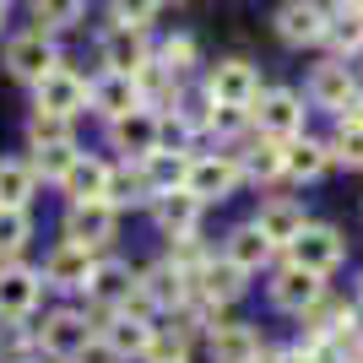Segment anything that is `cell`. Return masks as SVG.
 <instances>
[{
  "label": "cell",
  "mask_w": 363,
  "mask_h": 363,
  "mask_svg": "<svg viewBox=\"0 0 363 363\" xmlns=\"http://www.w3.org/2000/svg\"><path fill=\"white\" fill-rule=\"evenodd\" d=\"M190 65H196V38H184V33H179V38H168V44H163V71L184 76Z\"/></svg>",
  "instance_id": "obj_36"
},
{
  "label": "cell",
  "mask_w": 363,
  "mask_h": 363,
  "mask_svg": "<svg viewBox=\"0 0 363 363\" xmlns=\"http://www.w3.org/2000/svg\"><path fill=\"white\" fill-rule=\"evenodd\" d=\"M130 293H136V277H130L125 260H98V266H92V282H87V298L92 303H104L108 315H114V309H125Z\"/></svg>",
  "instance_id": "obj_15"
},
{
  "label": "cell",
  "mask_w": 363,
  "mask_h": 363,
  "mask_svg": "<svg viewBox=\"0 0 363 363\" xmlns=\"http://www.w3.org/2000/svg\"><path fill=\"white\" fill-rule=\"evenodd\" d=\"M250 114L260 120V136H272V141H293V136L303 130V104L293 98L288 87H272V92H260Z\"/></svg>",
  "instance_id": "obj_4"
},
{
  "label": "cell",
  "mask_w": 363,
  "mask_h": 363,
  "mask_svg": "<svg viewBox=\"0 0 363 363\" xmlns=\"http://www.w3.org/2000/svg\"><path fill=\"white\" fill-rule=\"evenodd\" d=\"M0 11H6V0H0Z\"/></svg>",
  "instance_id": "obj_39"
},
{
  "label": "cell",
  "mask_w": 363,
  "mask_h": 363,
  "mask_svg": "<svg viewBox=\"0 0 363 363\" xmlns=\"http://www.w3.org/2000/svg\"><path fill=\"white\" fill-rule=\"evenodd\" d=\"M358 76L347 71V65H320L315 82H309V98H315L320 108H336V114H347V108H358Z\"/></svg>",
  "instance_id": "obj_14"
},
{
  "label": "cell",
  "mask_w": 363,
  "mask_h": 363,
  "mask_svg": "<svg viewBox=\"0 0 363 363\" xmlns=\"http://www.w3.org/2000/svg\"><path fill=\"white\" fill-rule=\"evenodd\" d=\"M233 184H239V157H233V152H217V157H190L184 190H190L201 206H206V201H223Z\"/></svg>",
  "instance_id": "obj_3"
},
{
  "label": "cell",
  "mask_w": 363,
  "mask_h": 363,
  "mask_svg": "<svg viewBox=\"0 0 363 363\" xmlns=\"http://www.w3.org/2000/svg\"><path fill=\"white\" fill-rule=\"evenodd\" d=\"M104 342H108V352H141V358H147L152 325H147V320H136V315H114L104 325Z\"/></svg>",
  "instance_id": "obj_25"
},
{
  "label": "cell",
  "mask_w": 363,
  "mask_h": 363,
  "mask_svg": "<svg viewBox=\"0 0 363 363\" xmlns=\"http://www.w3.org/2000/svg\"><path fill=\"white\" fill-rule=\"evenodd\" d=\"M33 174L28 163H11V157H0V206H11V212H28L33 201Z\"/></svg>",
  "instance_id": "obj_26"
},
{
  "label": "cell",
  "mask_w": 363,
  "mask_h": 363,
  "mask_svg": "<svg viewBox=\"0 0 363 363\" xmlns=\"http://www.w3.org/2000/svg\"><path fill=\"white\" fill-rule=\"evenodd\" d=\"M141 174H147V184H152V196H174V190H184V174H190V157H184L179 147L174 152H152L147 157V168H141Z\"/></svg>",
  "instance_id": "obj_23"
},
{
  "label": "cell",
  "mask_w": 363,
  "mask_h": 363,
  "mask_svg": "<svg viewBox=\"0 0 363 363\" xmlns=\"http://www.w3.org/2000/svg\"><path fill=\"white\" fill-rule=\"evenodd\" d=\"M255 363H266V358H255Z\"/></svg>",
  "instance_id": "obj_40"
},
{
  "label": "cell",
  "mask_w": 363,
  "mask_h": 363,
  "mask_svg": "<svg viewBox=\"0 0 363 363\" xmlns=\"http://www.w3.org/2000/svg\"><path fill=\"white\" fill-rule=\"evenodd\" d=\"M244 168H250V174H255V179H277V174H282V141H255V147L244 152Z\"/></svg>",
  "instance_id": "obj_32"
},
{
  "label": "cell",
  "mask_w": 363,
  "mask_h": 363,
  "mask_svg": "<svg viewBox=\"0 0 363 363\" xmlns=\"http://www.w3.org/2000/svg\"><path fill=\"white\" fill-rule=\"evenodd\" d=\"M87 104L98 108V114H108V120H120V114H130V108H141V92H136V76H120L108 71L104 82H92Z\"/></svg>",
  "instance_id": "obj_17"
},
{
  "label": "cell",
  "mask_w": 363,
  "mask_h": 363,
  "mask_svg": "<svg viewBox=\"0 0 363 363\" xmlns=\"http://www.w3.org/2000/svg\"><path fill=\"white\" fill-rule=\"evenodd\" d=\"M114 147H120L125 157H141V163H147L152 152L163 147V120H157L152 108H130V114H120V120H114Z\"/></svg>",
  "instance_id": "obj_10"
},
{
  "label": "cell",
  "mask_w": 363,
  "mask_h": 363,
  "mask_svg": "<svg viewBox=\"0 0 363 363\" xmlns=\"http://www.w3.org/2000/svg\"><path fill=\"white\" fill-rule=\"evenodd\" d=\"M114 206L108 201H71V212H65V239L82 244V250H98V244L114 239Z\"/></svg>",
  "instance_id": "obj_6"
},
{
  "label": "cell",
  "mask_w": 363,
  "mask_h": 363,
  "mask_svg": "<svg viewBox=\"0 0 363 363\" xmlns=\"http://www.w3.org/2000/svg\"><path fill=\"white\" fill-rule=\"evenodd\" d=\"M255 228L272 239V250H288L309 223H303V206H298V201H266L260 217H255Z\"/></svg>",
  "instance_id": "obj_16"
},
{
  "label": "cell",
  "mask_w": 363,
  "mask_h": 363,
  "mask_svg": "<svg viewBox=\"0 0 363 363\" xmlns=\"http://www.w3.org/2000/svg\"><path fill=\"white\" fill-rule=\"evenodd\" d=\"M282 174H293V179H320V174H325V147L293 136L288 147H282Z\"/></svg>",
  "instance_id": "obj_27"
},
{
  "label": "cell",
  "mask_w": 363,
  "mask_h": 363,
  "mask_svg": "<svg viewBox=\"0 0 363 363\" xmlns=\"http://www.w3.org/2000/svg\"><path fill=\"white\" fill-rule=\"evenodd\" d=\"M157 6H163V0H114V22H120V28H147L152 16H157Z\"/></svg>",
  "instance_id": "obj_35"
},
{
  "label": "cell",
  "mask_w": 363,
  "mask_h": 363,
  "mask_svg": "<svg viewBox=\"0 0 363 363\" xmlns=\"http://www.w3.org/2000/svg\"><path fill=\"white\" fill-rule=\"evenodd\" d=\"M92 266H98L92 250H82V244L65 239L60 250L44 260V288H87V282H92Z\"/></svg>",
  "instance_id": "obj_13"
},
{
  "label": "cell",
  "mask_w": 363,
  "mask_h": 363,
  "mask_svg": "<svg viewBox=\"0 0 363 363\" xmlns=\"http://www.w3.org/2000/svg\"><path fill=\"white\" fill-rule=\"evenodd\" d=\"M196 223H201V201L190 190H174V196L157 201V228L168 239H196Z\"/></svg>",
  "instance_id": "obj_20"
},
{
  "label": "cell",
  "mask_w": 363,
  "mask_h": 363,
  "mask_svg": "<svg viewBox=\"0 0 363 363\" xmlns=\"http://www.w3.org/2000/svg\"><path fill=\"white\" fill-rule=\"evenodd\" d=\"M28 141L33 147H60V141H71V120H60V114H33Z\"/></svg>",
  "instance_id": "obj_33"
},
{
  "label": "cell",
  "mask_w": 363,
  "mask_h": 363,
  "mask_svg": "<svg viewBox=\"0 0 363 363\" xmlns=\"http://www.w3.org/2000/svg\"><path fill=\"white\" fill-rule=\"evenodd\" d=\"M76 163V141H60V147H33V174H44V179H65V168Z\"/></svg>",
  "instance_id": "obj_31"
},
{
  "label": "cell",
  "mask_w": 363,
  "mask_h": 363,
  "mask_svg": "<svg viewBox=\"0 0 363 363\" xmlns=\"http://www.w3.org/2000/svg\"><path fill=\"white\" fill-rule=\"evenodd\" d=\"M325 152L347 168H363V114H342V125H336V136H331Z\"/></svg>",
  "instance_id": "obj_28"
},
{
  "label": "cell",
  "mask_w": 363,
  "mask_h": 363,
  "mask_svg": "<svg viewBox=\"0 0 363 363\" xmlns=\"http://www.w3.org/2000/svg\"><path fill=\"white\" fill-rule=\"evenodd\" d=\"M55 65H60V55H55V44H49L44 33H22V38L6 44V71H11L16 82H33V87H38Z\"/></svg>",
  "instance_id": "obj_5"
},
{
  "label": "cell",
  "mask_w": 363,
  "mask_h": 363,
  "mask_svg": "<svg viewBox=\"0 0 363 363\" xmlns=\"http://www.w3.org/2000/svg\"><path fill=\"white\" fill-rule=\"evenodd\" d=\"M104 65H108V71H120V76H136L141 65H152L147 60V38H141L136 28H114L104 38Z\"/></svg>",
  "instance_id": "obj_19"
},
{
  "label": "cell",
  "mask_w": 363,
  "mask_h": 363,
  "mask_svg": "<svg viewBox=\"0 0 363 363\" xmlns=\"http://www.w3.org/2000/svg\"><path fill=\"white\" fill-rule=\"evenodd\" d=\"M325 38H331L336 49H347V55H352V49H363V6H358V0H347V6L331 16Z\"/></svg>",
  "instance_id": "obj_29"
},
{
  "label": "cell",
  "mask_w": 363,
  "mask_h": 363,
  "mask_svg": "<svg viewBox=\"0 0 363 363\" xmlns=\"http://www.w3.org/2000/svg\"><path fill=\"white\" fill-rule=\"evenodd\" d=\"M325 28H331V16L320 11L315 0H288V6L277 11V38H282V44H293V49L320 44V38H325Z\"/></svg>",
  "instance_id": "obj_11"
},
{
  "label": "cell",
  "mask_w": 363,
  "mask_h": 363,
  "mask_svg": "<svg viewBox=\"0 0 363 363\" xmlns=\"http://www.w3.org/2000/svg\"><path fill=\"white\" fill-rule=\"evenodd\" d=\"M38 347H44L49 358H60V363L87 358V347H92V325H87V315H76V309L49 315L44 325H38Z\"/></svg>",
  "instance_id": "obj_1"
},
{
  "label": "cell",
  "mask_w": 363,
  "mask_h": 363,
  "mask_svg": "<svg viewBox=\"0 0 363 363\" xmlns=\"http://www.w3.org/2000/svg\"><path fill=\"white\" fill-rule=\"evenodd\" d=\"M266 363H309V352H303V347H288V352H277V358H266Z\"/></svg>",
  "instance_id": "obj_37"
},
{
  "label": "cell",
  "mask_w": 363,
  "mask_h": 363,
  "mask_svg": "<svg viewBox=\"0 0 363 363\" xmlns=\"http://www.w3.org/2000/svg\"><path fill=\"white\" fill-rule=\"evenodd\" d=\"M65 196L71 201H108V163H98V157H76L71 168H65Z\"/></svg>",
  "instance_id": "obj_21"
},
{
  "label": "cell",
  "mask_w": 363,
  "mask_h": 363,
  "mask_svg": "<svg viewBox=\"0 0 363 363\" xmlns=\"http://www.w3.org/2000/svg\"><path fill=\"white\" fill-rule=\"evenodd\" d=\"M33 16H38V33L76 28V16H82V0H33Z\"/></svg>",
  "instance_id": "obj_30"
},
{
  "label": "cell",
  "mask_w": 363,
  "mask_h": 363,
  "mask_svg": "<svg viewBox=\"0 0 363 363\" xmlns=\"http://www.w3.org/2000/svg\"><path fill=\"white\" fill-rule=\"evenodd\" d=\"M212 104L217 108H250L260 98V82H255V65H244V60H223L212 71Z\"/></svg>",
  "instance_id": "obj_12"
},
{
  "label": "cell",
  "mask_w": 363,
  "mask_h": 363,
  "mask_svg": "<svg viewBox=\"0 0 363 363\" xmlns=\"http://www.w3.org/2000/svg\"><path fill=\"white\" fill-rule=\"evenodd\" d=\"M28 233H33L28 212H11V206H0V250H6V255H11V250H22V244H28Z\"/></svg>",
  "instance_id": "obj_34"
},
{
  "label": "cell",
  "mask_w": 363,
  "mask_h": 363,
  "mask_svg": "<svg viewBox=\"0 0 363 363\" xmlns=\"http://www.w3.org/2000/svg\"><path fill=\"white\" fill-rule=\"evenodd\" d=\"M223 260H233V266L250 277V272H260V266L272 260V239H266L255 223H250V228H233V233H228V255Z\"/></svg>",
  "instance_id": "obj_22"
},
{
  "label": "cell",
  "mask_w": 363,
  "mask_h": 363,
  "mask_svg": "<svg viewBox=\"0 0 363 363\" xmlns=\"http://www.w3.org/2000/svg\"><path fill=\"white\" fill-rule=\"evenodd\" d=\"M320 298H325V282H320L315 272H303V266H293V260L277 272V282H272V303H277V309H288V315H309Z\"/></svg>",
  "instance_id": "obj_8"
},
{
  "label": "cell",
  "mask_w": 363,
  "mask_h": 363,
  "mask_svg": "<svg viewBox=\"0 0 363 363\" xmlns=\"http://www.w3.org/2000/svg\"><path fill=\"white\" fill-rule=\"evenodd\" d=\"M38 298H44V277L28 272V266H6L0 272V320H28L33 309H38Z\"/></svg>",
  "instance_id": "obj_9"
},
{
  "label": "cell",
  "mask_w": 363,
  "mask_h": 363,
  "mask_svg": "<svg viewBox=\"0 0 363 363\" xmlns=\"http://www.w3.org/2000/svg\"><path fill=\"white\" fill-rule=\"evenodd\" d=\"M358 298H363V277H358Z\"/></svg>",
  "instance_id": "obj_38"
},
{
  "label": "cell",
  "mask_w": 363,
  "mask_h": 363,
  "mask_svg": "<svg viewBox=\"0 0 363 363\" xmlns=\"http://www.w3.org/2000/svg\"><path fill=\"white\" fill-rule=\"evenodd\" d=\"M212 358L217 363H255L260 336L250 325H239V320H223V325H212Z\"/></svg>",
  "instance_id": "obj_18"
},
{
  "label": "cell",
  "mask_w": 363,
  "mask_h": 363,
  "mask_svg": "<svg viewBox=\"0 0 363 363\" xmlns=\"http://www.w3.org/2000/svg\"><path fill=\"white\" fill-rule=\"evenodd\" d=\"M141 293H147L152 303H163V309H168V303H184V298H190V277H184L174 260H163V266H152V272H147Z\"/></svg>",
  "instance_id": "obj_24"
},
{
  "label": "cell",
  "mask_w": 363,
  "mask_h": 363,
  "mask_svg": "<svg viewBox=\"0 0 363 363\" xmlns=\"http://www.w3.org/2000/svg\"><path fill=\"white\" fill-rule=\"evenodd\" d=\"M87 82L71 71V65H55V71L38 82V114H60V120H71L76 108H87Z\"/></svg>",
  "instance_id": "obj_7"
},
{
  "label": "cell",
  "mask_w": 363,
  "mask_h": 363,
  "mask_svg": "<svg viewBox=\"0 0 363 363\" xmlns=\"http://www.w3.org/2000/svg\"><path fill=\"white\" fill-rule=\"evenodd\" d=\"M288 255H293V266H303V272H315V277H325V272H336V266H342V255H347V239H342L336 228H325V223H309L298 239L288 244Z\"/></svg>",
  "instance_id": "obj_2"
}]
</instances>
